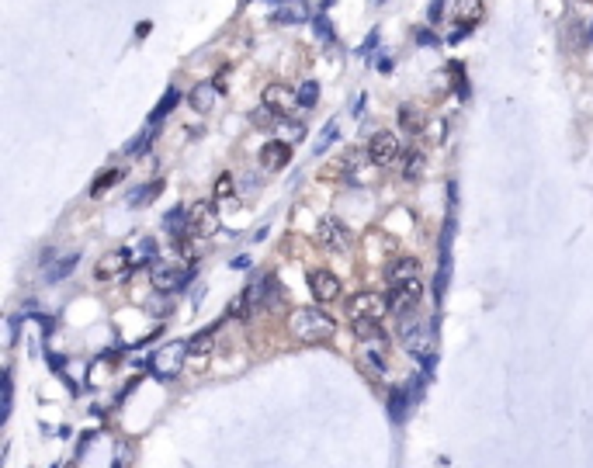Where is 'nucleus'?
<instances>
[{"mask_svg":"<svg viewBox=\"0 0 593 468\" xmlns=\"http://www.w3.org/2000/svg\"><path fill=\"white\" fill-rule=\"evenodd\" d=\"M334 139H337V122H327V125H323V135H320V142H316V153H323Z\"/></svg>","mask_w":593,"mask_h":468,"instance_id":"obj_29","label":"nucleus"},{"mask_svg":"<svg viewBox=\"0 0 593 468\" xmlns=\"http://www.w3.org/2000/svg\"><path fill=\"white\" fill-rule=\"evenodd\" d=\"M215 97H219V87H215V80H212V84H198V87L191 91V104H194L198 111H208V108L215 104Z\"/></svg>","mask_w":593,"mask_h":468,"instance_id":"obj_15","label":"nucleus"},{"mask_svg":"<svg viewBox=\"0 0 593 468\" xmlns=\"http://www.w3.org/2000/svg\"><path fill=\"white\" fill-rule=\"evenodd\" d=\"M344 174H347V160H334V167H323V170H320L323 180H337V177H344Z\"/></svg>","mask_w":593,"mask_h":468,"instance_id":"obj_28","label":"nucleus"},{"mask_svg":"<svg viewBox=\"0 0 593 468\" xmlns=\"http://www.w3.org/2000/svg\"><path fill=\"white\" fill-rule=\"evenodd\" d=\"M482 18H486V0H458V8H455V25H462L458 32L468 35Z\"/></svg>","mask_w":593,"mask_h":468,"instance_id":"obj_13","label":"nucleus"},{"mask_svg":"<svg viewBox=\"0 0 593 468\" xmlns=\"http://www.w3.org/2000/svg\"><path fill=\"white\" fill-rule=\"evenodd\" d=\"M354 333L358 340H385V330L375 319H354Z\"/></svg>","mask_w":593,"mask_h":468,"instance_id":"obj_20","label":"nucleus"},{"mask_svg":"<svg viewBox=\"0 0 593 468\" xmlns=\"http://www.w3.org/2000/svg\"><path fill=\"white\" fill-rule=\"evenodd\" d=\"M347 312H351V319H375V323H382V316L389 312V299H382L375 292H358L347 302Z\"/></svg>","mask_w":593,"mask_h":468,"instance_id":"obj_4","label":"nucleus"},{"mask_svg":"<svg viewBox=\"0 0 593 468\" xmlns=\"http://www.w3.org/2000/svg\"><path fill=\"white\" fill-rule=\"evenodd\" d=\"M375 46H378V28H375V32H372V35H368V39L358 46V56H372V53H375Z\"/></svg>","mask_w":593,"mask_h":468,"instance_id":"obj_30","label":"nucleus"},{"mask_svg":"<svg viewBox=\"0 0 593 468\" xmlns=\"http://www.w3.org/2000/svg\"><path fill=\"white\" fill-rule=\"evenodd\" d=\"M423 299V281L420 278H406V281H389V309L392 312H406Z\"/></svg>","mask_w":593,"mask_h":468,"instance_id":"obj_3","label":"nucleus"},{"mask_svg":"<svg viewBox=\"0 0 593 468\" xmlns=\"http://www.w3.org/2000/svg\"><path fill=\"white\" fill-rule=\"evenodd\" d=\"M385 344H389V337H385V340H361V364H365L368 371H375V375H385V371H389Z\"/></svg>","mask_w":593,"mask_h":468,"instance_id":"obj_12","label":"nucleus"},{"mask_svg":"<svg viewBox=\"0 0 593 468\" xmlns=\"http://www.w3.org/2000/svg\"><path fill=\"white\" fill-rule=\"evenodd\" d=\"M399 153H403V146H399V135H396V132H375L372 142H368V160H372L375 167L396 163Z\"/></svg>","mask_w":593,"mask_h":468,"instance_id":"obj_6","label":"nucleus"},{"mask_svg":"<svg viewBox=\"0 0 593 468\" xmlns=\"http://www.w3.org/2000/svg\"><path fill=\"white\" fill-rule=\"evenodd\" d=\"M288 160H291V146H288V142H281V139L264 142V149H260L264 170H281V167H288Z\"/></svg>","mask_w":593,"mask_h":468,"instance_id":"obj_14","label":"nucleus"},{"mask_svg":"<svg viewBox=\"0 0 593 468\" xmlns=\"http://www.w3.org/2000/svg\"><path fill=\"white\" fill-rule=\"evenodd\" d=\"M188 271L184 268H177V264H156L153 268V288L156 292H177V288H184L188 285Z\"/></svg>","mask_w":593,"mask_h":468,"instance_id":"obj_11","label":"nucleus"},{"mask_svg":"<svg viewBox=\"0 0 593 468\" xmlns=\"http://www.w3.org/2000/svg\"><path fill=\"white\" fill-rule=\"evenodd\" d=\"M129 264H132V254H129L125 247H118V250H108V254L98 261V268H94V278H98V281H115V278H122V274L129 271Z\"/></svg>","mask_w":593,"mask_h":468,"instance_id":"obj_7","label":"nucleus"},{"mask_svg":"<svg viewBox=\"0 0 593 468\" xmlns=\"http://www.w3.org/2000/svg\"><path fill=\"white\" fill-rule=\"evenodd\" d=\"M122 174H125V167H108V170H101V174L94 177V184H91V194H94V198H101L111 184H118V180H122Z\"/></svg>","mask_w":593,"mask_h":468,"instance_id":"obj_17","label":"nucleus"},{"mask_svg":"<svg viewBox=\"0 0 593 468\" xmlns=\"http://www.w3.org/2000/svg\"><path fill=\"white\" fill-rule=\"evenodd\" d=\"M316 101H320V84H316V80H306L302 91H299V104H302V108H313Z\"/></svg>","mask_w":593,"mask_h":468,"instance_id":"obj_24","label":"nucleus"},{"mask_svg":"<svg viewBox=\"0 0 593 468\" xmlns=\"http://www.w3.org/2000/svg\"><path fill=\"white\" fill-rule=\"evenodd\" d=\"M417 42H420V46H441V39H437L430 28H417Z\"/></svg>","mask_w":593,"mask_h":468,"instance_id":"obj_31","label":"nucleus"},{"mask_svg":"<svg viewBox=\"0 0 593 468\" xmlns=\"http://www.w3.org/2000/svg\"><path fill=\"white\" fill-rule=\"evenodd\" d=\"M309 4L306 0H281V4L271 11V25H306L309 21Z\"/></svg>","mask_w":593,"mask_h":468,"instance_id":"obj_9","label":"nucleus"},{"mask_svg":"<svg viewBox=\"0 0 593 468\" xmlns=\"http://www.w3.org/2000/svg\"><path fill=\"white\" fill-rule=\"evenodd\" d=\"M177 101H181V91H177V87H170V91H167V94H163V97H160V104H156V111H153V115H149V122H160V118H163V115H170V111H174V104H177Z\"/></svg>","mask_w":593,"mask_h":468,"instance_id":"obj_21","label":"nucleus"},{"mask_svg":"<svg viewBox=\"0 0 593 468\" xmlns=\"http://www.w3.org/2000/svg\"><path fill=\"white\" fill-rule=\"evenodd\" d=\"M406 278H420V261L417 257H403L389 268V281H406Z\"/></svg>","mask_w":593,"mask_h":468,"instance_id":"obj_18","label":"nucleus"},{"mask_svg":"<svg viewBox=\"0 0 593 468\" xmlns=\"http://www.w3.org/2000/svg\"><path fill=\"white\" fill-rule=\"evenodd\" d=\"M288 330L299 337V340H306V344H320V340H330L334 337L337 323L323 309H295L288 316Z\"/></svg>","mask_w":593,"mask_h":468,"instance_id":"obj_1","label":"nucleus"},{"mask_svg":"<svg viewBox=\"0 0 593 468\" xmlns=\"http://www.w3.org/2000/svg\"><path fill=\"white\" fill-rule=\"evenodd\" d=\"M313 28H316V35H320V39H327V42H337V35H334V28H330V18H327L323 11L313 18Z\"/></svg>","mask_w":593,"mask_h":468,"instance_id":"obj_25","label":"nucleus"},{"mask_svg":"<svg viewBox=\"0 0 593 468\" xmlns=\"http://www.w3.org/2000/svg\"><path fill=\"white\" fill-rule=\"evenodd\" d=\"M236 191H232V177L229 174H222L219 180H215V201H229Z\"/></svg>","mask_w":593,"mask_h":468,"instance_id":"obj_27","label":"nucleus"},{"mask_svg":"<svg viewBox=\"0 0 593 468\" xmlns=\"http://www.w3.org/2000/svg\"><path fill=\"white\" fill-rule=\"evenodd\" d=\"M399 125H403V132L417 135V132L423 129V111H420L417 104H403V108H399Z\"/></svg>","mask_w":593,"mask_h":468,"instance_id":"obj_16","label":"nucleus"},{"mask_svg":"<svg viewBox=\"0 0 593 468\" xmlns=\"http://www.w3.org/2000/svg\"><path fill=\"white\" fill-rule=\"evenodd\" d=\"M212 344H215V326H208V330H201L198 337H191V340H188V354H191V357H205V354L212 350Z\"/></svg>","mask_w":593,"mask_h":468,"instance_id":"obj_19","label":"nucleus"},{"mask_svg":"<svg viewBox=\"0 0 593 468\" xmlns=\"http://www.w3.org/2000/svg\"><path fill=\"white\" fill-rule=\"evenodd\" d=\"M423 163H427V156L420 153V149H413V153H406V180H417L420 174H423Z\"/></svg>","mask_w":593,"mask_h":468,"instance_id":"obj_22","label":"nucleus"},{"mask_svg":"<svg viewBox=\"0 0 593 468\" xmlns=\"http://www.w3.org/2000/svg\"><path fill=\"white\" fill-rule=\"evenodd\" d=\"M243 4H246V0H243Z\"/></svg>","mask_w":593,"mask_h":468,"instance_id":"obj_35","label":"nucleus"},{"mask_svg":"<svg viewBox=\"0 0 593 468\" xmlns=\"http://www.w3.org/2000/svg\"><path fill=\"white\" fill-rule=\"evenodd\" d=\"M590 39H593V21H590Z\"/></svg>","mask_w":593,"mask_h":468,"instance_id":"obj_33","label":"nucleus"},{"mask_svg":"<svg viewBox=\"0 0 593 468\" xmlns=\"http://www.w3.org/2000/svg\"><path fill=\"white\" fill-rule=\"evenodd\" d=\"M156 194H160V180H153V184H146V187H143V191H136V194H132L129 201H132V205L139 208V205H146V201H153Z\"/></svg>","mask_w":593,"mask_h":468,"instance_id":"obj_26","label":"nucleus"},{"mask_svg":"<svg viewBox=\"0 0 593 468\" xmlns=\"http://www.w3.org/2000/svg\"><path fill=\"white\" fill-rule=\"evenodd\" d=\"M309 288H313L316 302H334V299H340V278H337L334 271H327V268H316V271L309 274Z\"/></svg>","mask_w":593,"mask_h":468,"instance_id":"obj_10","label":"nucleus"},{"mask_svg":"<svg viewBox=\"0 0 593 468\" xmlns=\"http://www.w3.org/2000/svg\"><path fill=\"white\" fill-rule=\"evenodd\" d=\"M219 229V215L212 201H194L188 208V236H212Z\"/></svg>","mask_w":593,"mask_h":468,"instance_id":"obj_5","label":"nucleus"},{"mask_svg":"<svg viewBox=\"0 0 593 468\" xmlns=\"http://www.w3.org/2000/svg\"><path fill=\"white\" fill-rule=\"evenodd\" d=\"M264 104H267L281 122H288V118L295 115V94H291V87H284V84H267V87H264Z\"/></svg>","mask_w":593,"mask_h":468,"instance_id":"obj_8","label":"nucleus"},{"mask_svg":"<svg viewBox=\"0 0 593 468\" xmlns=\"http://www.w3.org/2000/svg\"><path fill=\"white\" fill-rule=\"evenodd\" d=\"M320 247L323 250H337V254H347L351 247H354V232L340 222V218H323L320 222Z\"/></svg>","mask_w":593,"mask_h":468,"instance_id":"obj_2","label":"nucleus"},{"mask_svg":"<svg viewBox=\"0 0 593 468\" xmlns=\"http://www.w3.org/2000/svg\"><path fill=\"white\" fill-rule=\"evenodd\" d=\"M430 4H444V0H430Z\"/></svg>","mask_w":593,"mask_h":468,"instance_id":"obj_34","label":"nucleus"},{"mask_svg":"<svg viewBox=\"0 0 593 468\" xmlns=\"http://www.w3.org/2000/svg\"><path fill=\"white\" fill-rule=\"evenodd\" d=\"M136 35H139V39H146V35H149V21H143V25L136 28Z\"/></svg>","mask_w":593,"mask_h":468,"instance_id":"obj_32","label":"nucleus"},{"mask_svg":"<svg viewBox=\"0 0 593 468\" xmlns=\"http://www.w3.org/2000/svg\"><path fill=\"white\" fill-rule=\"evenodd\" d=\"M77 268V254H70V257H63L60 264H53V271H49V281H63V278H70V271Z\"/></svg>","mask_w":593,"mask_h":468,"instance_id":"obj_23","label":"nucleus"}]
</instances>
